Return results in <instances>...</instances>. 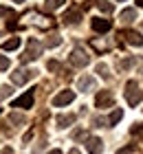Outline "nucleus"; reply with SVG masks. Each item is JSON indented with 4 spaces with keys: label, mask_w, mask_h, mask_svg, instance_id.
I'll list each match as a JSON object with an SVG mask.
<instances>
[{
    "label": "nucleus",
    "mask_w": 143,
    "mask_h": 154,
    "mask_svg": "<svg viewBox=\"0 0 143 154\" xmlns=\"http://www.w3.org/2000/svg\"><path fill=\"white\" fill-rule=\"evenodd\" d=\"M126 101L130 106H139L143 101V90L137 86V82H128L126 84Z\"/></svg>",
    "instance_id": "f257e3e1"
},
{
    "label": "nucleus",
    "mask_w": 143,
    "mask_h": 154,
    "mask_svg": "<svg viewBox=\"0 0 143 154\" xmlns=\"http://www.w3.org/2000/svg\"><path fill=\"white\" fill-rule=\"evenodd\" d=\"M42 55V44L38 40H29V44H26V51H24V55H22V60L24 62H31V60H38Z\"/></svg>",
    "instance_id": "f03ea898"
},
{
    "label": "nucleus",
    "mask_w": 143,
    "mask_h": 154,
    "mask_svg": "<svg viewBox=\"0 0 143 154\" xmlns=\"http://www.w3.org/2000/svg\"><path fill=\"white\" fill-rule=\"evenodd\" d=\"M90 62V57H88V53L84 51V48H73V53H70V64L73 66H77V68H84L86 64Z\"/></svg>",
    "instance_id": "7ed1b4c3"
},
{
    "label": "nucleus",
    "mask_w": 143,
    "mask_h": 154,
    "mask_svg": "<svg viewBox=\"0 0 143 154\" xmlns=\"http://www.w3.org/2000/svg\"><path fill=\"white\" fill-rule=\"evenodd\" d=\"M112 103H114V95L110 90H99L95 95V106L97 108H110Z\"/></svg>",
    "instance_id": "20e7f679"
},
{
    "label": "nucleus",
    "mask_w": 143,
    "mask_h": 154,
    "mask_svg": "<svg viewBox=\"0 0 143 154\" xmlns=\"http://www.w3.org/2000/svg\"><path fill=\"white\" fill-rule=\"evenodd\" d=\"M73 99H75V93H73V90H62V93H57V95L53 97V106H55V108L68 106Z\"/></svg>",
    "instance_id": "39448f33"
},
{
    "label": "nucleus",
    "mask_w": 143,
    "mask_h": 154,
    "mask_svg": "<svg viewBox=\"0 0 143 154\" xmlns=\"http://www.w3.org/2000/svg\"><path fill=\"white\" fill-rule=\"evenodd\" d=\"M33 75H35V71H26V68H20V71L11 73V82L16 84V86H24V84L31 79Z\"/></svg>",
    "instance_id": "423d86ee"
},
{
    "label": "nucleus",
    "mask_w": 143,
    "mask_h": 154,
    "mask_svg": "<svg viewBox=\"0 0 143 154\" xmlns=\"http://www.w3.org/2000/svg\"><path fill=\"white\" fill-rule=\"evenodd\" d=\"M121 38H123L128 44H132V46H141L143 44V35L137 31H121Z\"/></svg>",
    "instance_id": "0eeeda50"
},
{
    "label": "nucleus",
    "mask_w": 143,
    "mask_h": 154,
    "mask_svg": "<svg viewBox=\"0 0 143 154\" xmlns=\"http://www.w3.org/2000/svg\"><path fill=\"white\" fill-rule=\"evenodd\" d=\"M77 88H79L82 93H86V90H92V88H95V77H90V75H82L79 79H77Z\"/></svg>",
    "instance_id": "6e6552de"
},
{
    "label": "nucleus",
    "mask_w": 143,
    "mask_h": 154,
    "mask_svg": "<svg viewBox=\"0 0 143 154\" xmlns=\"http://www.w3.org/2000/svg\"><path fill=\"white\" fill-rule=\"evenodd\" d=\"M86 150H88L90 154H101V150H104V143H101V139H97V137H90L88 141H86Z\"/></svg>",
    "instance_id": "1a4fd4ad"
},
{
    "label": "nucleus",
    "mask_w": 143,
    "mask_h": 154,
    "mask_svg": "<svg viewBox=\"0 0 143 154\" xmlns=\"http://www.w3.org/2000/svg\"><path fill=\"white\" fill-rule=\"evenodd\" d=\"M11 106H13V108H24V110L31 108V106H33V93H26V95H22V97H18Z\"/></svg>",
    "instance_id": "9d476101"
},
{
    "label": "nucleus",
    "mask_w": 143,
    "mask_h": 154,
    "mask_svg": "<svg viewBox=\"0 0 143 154\" xmlns=\"http://www.w3.org/2000/svg\"><path fill=\"white\" fill-rule=\"evenodd\" d=\"M92 29H95L97 33H106L112 29V22L110 20H104V18H95L92 20Z\"/></svg>",
    "instance_id": "9b49d317"
},
{
    "label": "nucleus",
    "mask_w": 143,
    "mask_h": 154,
    "mask_svg": "<svg viewBox=\"0 0 143 154\" xmlns=\"http://www.w3.org/2000/svg\"><path fill=\"white\" fill-rule=\"evenodd\" d=\"M62 20H64L66 24H77V22L82 20V13L77 11V9H70V11L64 13V18H62Z\"/></svg>",
    "instance_id": "f8f14e48"
},
{
    "label": "nucleus",
    "mask_w": 143,
    "mask_h": 154,
    "mask_svg": "<svg viewBox=\"0 0 143 154\" xmlns=\"http://www.w3.org/2000/svg\"><path fill=\"white\" fill-rule=\"evenodd\" d=\"M75 115H60L57 117V128H68V125L75 123Z\"/></svg>",
    "instance_id": "ddd939ff"
},
{
    "label": "nucleus",
    "mask_w": 143,
    "mask_h": 154,
    "mask_svg": "<svg viewBox=\"0 0 143 154\" xmlns=\"http://www.w3.org/2000/svg\"><path fill=\"white\" fill-rule=\"evenodd\" d=\"M18 46H20V38H11V40L2 42V48H5V51H16Z\"/></svg>",
    "instance_id": "4468645a"
},
{
    "label": "nucleus",
    "mask_w": 143,
    "mask_h": 154,
    "mask_svg": "<svg viewBox=\"0 0 143 154\" xmlns=\"http://www.w3.org/2000/svg\"><path fill=\"white\" fill-rule=\"evenodd\" d=\"M121 20H126V22L137 20V9H123V11H121Z\"/></svg>",
    "instance_id": "2eb2a0df"
},
{
    "label": "nucleus",
    "mask_w": 143,
    "mask_h": 154,
    "mask_svg": "<svg viewBox=\"0 0 143 154\" xmlns=\"http://www.w3.org/2000/svg\"><path fill=\"white\" fill-rule=\"evenodd\" d=\"M66 2V0H46L44 2V9L46 11H53V9H60V7Z\"/></svg>",
    "instance_id": "dca6fc26"
},
{
    "label": "nucleus",
    "mask_w": 143,
    "mask_h": 154,
    "mask_svg": "<svg viewBox=\"0 0 143 154\" xmlns=\"http://www.w3.org/2000/svg\"><path fill=\"white\" fill-rule=\"evenodd\" d=\"M97 7H99V9H101L104 13H112V11H114V5H112V2H108V0H99Z\"/></svg>",
    "instance_id": "f3484780"
},
{
    "label": "nucleus",
    "mask_w": 143,
    "mask_h": 154,
    "mask_svg": "<svg viewBox=\"0 0 143 154\" xmlns=\"http://www.w3.org/2000/svg\"><path fill=\"white\" fill-rule=\"evenodd\" d=\"M60 44H62V38H60V35H55V33L46 38V46H51V48H53V46H60Z\"/></svg>",
    "instance_id": "a211bd4d"
},
{
    "label": "nucleus",
    "mask_w": 143,
    "mask_h": 154,
    "mask_svg": "<svg viewBox=\"0 0 143 154\" xmlns=\"http://www.w3.org/2000/svg\"><path fill=\"white\" fill-rule=\"evenodd\" d=\"M121 117H123V112H121V110H114V112L108 117V123H110V125H117V123L121 121Z\"/></svg>",
    "instance_id": "6ab92c4d"
},
{
    "label": "nucleus",
    "mask_w": 143,
    "mask_h": 154,
    "mask_svg": "<svg viewBox=\"0 0 143 154\" xmlns=\"http://www.w3.org/2000/svg\"><path fill=\"white\" fill-rule=\"evenodd\" d=\"M97 73L101 75L104 79H108V77H110V73H108V64H104V62H99V64H97Z\"/></svg>",
    "instance_id": "aec40b11"
},
{
    "label": "nucleus",
    "mask_w": 143,
    "mask_h": 154,
    "mask_svg": "<svg viewBox=\"0 0 143 154\" xmlns=\"http://www.w3.org/2000/svg\"><path fill=\"white\" fill-rule=\"evenodd\" d=\"M11 66V62L9 57H5V55H0V71H7V68Z\"/></svg>",
    "instance_id": "412c9836"
},
{
    "label": "nucleus",
    "mask_w": 143,
    "mask_h": 154,
    "mask_svg": "<svg viewBox=\"0 0 143 154\" xmlns=\"http://www.w3.org/2000/svg\"><path fill=\"white\" fill-rule=\"evenodd\" d=\"M132 64H134V60L128 57V60H123V62H119V68H121V71H126V68H130Z\"/></svg>",
    "instance_id": "4be33fe9"
},
{
    "label": "nucleus",
    "mask_w": 143,
    "mask_h": 154,
    "mask_svg": "<svg viewBox=\"0 0 143 154\" xmlns=\"http://www.w3.org/2000/svg\"><path fill=\"white\" fill-rule=\"evenodd\" d=\"M5 16H16V13H13V9H9V7H0V18H5Z\"/></svg>",
    "instance_id": "5701e85b"
},
{
    "label": "nucleus",
    "mask_w": 143,
    "mask_h": 154,
    "mask_svg": "<svg viewBox=\"0 0 143 154\" xmlns=\"http://www.w3.org/2000/svg\"><path fill=\"white\" fill-rule=\"evenodd\" d=\"M130 132H132V134H143V123H134Z\"/></svg>",
    "instance_id": "b1692460"
},
{
    "label": "nucleus",
    "mask_w": 143,
    "mask_h": 154,
    "mask_svg": "<svg viewBox=\"0 0 143 154\" xmlns=\"http://www.w3.org/2000/svg\"><path fill=\"white\" fill-rule=\"evenodd\" d=\"M46 68H48V71H57V68H60V64H57L55 60H51V62L46 64Z\"/></svg>",
    "instance_id": "393cba45"
},
{
    "label": "nucleus",
    "mask_w": 143,
    "mask_h": 154,
    "mask_svg": "<svg viewBox=\"0 0 143 154\" xmlns=\"http://www.w3.org/2000/svg\"><path fill=\"white\" fill-rule=\"evenodd\" d=\"M9 93H11V88H7V86H5V88H0V99H2V97H7Z\"/></svg>",
    "instance_id": "a878e982"
},
{
    "label": "nucleus",
    "mask_w": 143,
    "mask_h": 154,
    "mask_svg": "<svg viewBox=\"0 0 143 154\" xmlns=\"http://www.w3.org/2000/svg\"><path fill=\"white\" fill-rule=\"evenodd\" d=\"M11 121H13V123H22V121H24V119H22V117H20V115H11Z\"/></svg>",
    "instance_id": "bb28decb"
},
{
    "label": "nucleus",
    "mask_w": 143,
    "mask_h": 154,
    "mask_svg": "<svg viewBox=\"0 0 143 154\" xmlns=\"http://www.w3.org/2000/svg\"><path fill=\"white\" fill-rule=\"evenodd\" d=\"M132 150H134V148H132V145H128V148H123V150H119L117 154H130Z\"/></svg>",
    "instance_id": "cd10ccee"
},
{
    "label": "nucleus",
    "mask_w": 143,
    "mask_h": 154,
    "mask_svg": "<svg viewBox=\"0 0 143 154\" xmlns=\"http://www.w3.org/2000/svg\"><path fill=\"white\" fill-rule=\"evenodd\" d=\"M0 154H13V148H9V145H7V148L0 150Z\"/></svg>",
    "instance_id": "c85d7f7f"
},
{
    "label": "nucleus",
    "mask_w": 143,
    "mask_h": 154,
    "mask_svg": "<svg viewBox=\"0 0 143 154\" xmlns=\"http://www.w3.org/2000/svg\"><path fill=\"white\" fill-rule=\"evenodd\" d=\"M68 154H82V152H79V150H77V148H73V150H70Z\"/></svg>",
    "instance_id": "c756f323"
},
{
    "label": "nucleus",
    "mask_w": 143,
    "mask_h": 154,
    "mask_svg": "<svg viewBox=\"0 0 143 154\" xmlns=\"http://www.w3.org/2000/svg\"><path fill=\"white\" fill-rule=\"evenodd\" d=\"M48 154H62V150H51Z\"/></svg>",
    "instance_id": "7c9ffc66"
},
{
    "label": "nucleus",
    "mask_w": 143,
    "mask_h": 154,
    "mask_svg": "<svg viewBox=\"0 0 143 154\" xmlns=\"http://www.w3.org/2000/svg\"><path fill=\"white\" fill-rule=\"evenodd\" d=\"M137 5H139V7H143V0H137Z\"/></svg>",
    "instance_id": "2f4dec72"
},
{
    "label": "nucleus",
    "mask_w": 143,
    "mask_h": 154,
    "mask_svg": "<svg viewBox=\"0 0 143 154\" xmlns=\"http://www.w3.org/2000/svg\"><path fill=\"white\" fill-rule=\"evenodd\" d=\"M13 2H22V0H13Z\"/></svg>",
    "instance_id": "473e14b6"
}]
</instances>
